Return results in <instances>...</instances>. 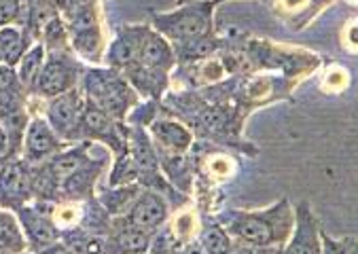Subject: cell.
I'll return each mask as SVG.
<instances>
[{
  "instance_id": "9",
  "label": "cell",
  "mask_w": 358,
  "mask_h": 254,
  "mask_svg": "<svg viewBox=\"0 0 358 254\" xmlns=\"http://www.w3.org/2000/svg\"><path fill=\"white\" fill-rule=\"evenodd\" d=\"M295 223L291 237L286 239L282 254H322V244H320V229L314 212L306 202L297 204L293 210Z\"/></svg>"
},
{
  "instance_id": "8",
  "label": "cell",
  "mask_w": 358,
  "mask_h": 254,
  "mask_svg": "<svg viewBox=\"0 0 358 254\" xmlns=\"http://www.w3.org/2000/svg\"><path fill=\"white\" fill-rule=\"evenodd\" d=\"M83 106H85V102H81L79 91L73 89L64 96L49 100L45 121L49 123V127L59 138H66V140L79 138V123H81Z\"/></svg>"
},
{
  "instance_id": "34",
  "label": "cell",
  "mask_w": 358,
  "mask_h": 254,
  "mask_svg": "<svg viewBox=\"0 0 358 254\" xmlns=\"http://www.w3.org/2000/svg\"><path fill=\"white\" fill-rule=\"evenodd\" d=\"M36 254H73V252H70L62 241H55V244H51L49 248H45V250H41Z\"/></svg>"
},
{
  "instance_id": "19",
  "label": "cell",
  "mask_w": 358,
  "mask_h": 254,
  "mask_svg": "<svg viewBox=\"0 0 358 254\" xmlns=\"http://www.w3.org/2000/svg\"><path fill=\"white\" fill-rule=\"evenodd\" d=\"M87 136V138H117V130L113 119L102 112L98 106L85 102L83 112H81V123H79V138Z\"/></svg>"
},
{
  "instance_id": "36",
  "label": "cell",
  "mask_w": 358,
  "mask_h": 254,
  "mask_svg": "<svg viewBox=\"0 0 358 254\" xmlns=\"http://www.w3.org/2000/svg\"><path fill=\"white\" fill-rule=\"evenodd\" d=\"M24 254H36V252H24Z\"/></svg>"
},
{
  "instance_id": "5",
  "label": "cell",
  "mask_w": 358,
  "mask_h": 254,
  "mask_svg": "<svg viewBox=\"0 0 358 254\" xmlns=\"http://www.w3.org/2000/svg\"><path fill=\"white\" fill-rule=\"evenodd\" d=\"M77 77H79V66L70 59L66 51L47 53L45 66L38 75L34 94L47 100H53L57 96H64L68 91L77 89Z\"/></svg>"
},
{
  "instance_id": "30",
  "label": "cell",
  "mask_w": 358,
  "mask_h": 254,
  "mask_svg": "<svg viewBox=\"0 0 358 254\" xmlns=\"http://www.w3.org/2000/svg\"><path fill=\"white\" fill-rule=\"evenodd\" d=\"M227 254H282V250L280 248H261V246H252V244L231 239Z\"/></svg>"
},
{
  "instance_id": "17",
  "label": "cell",
  "mask_w": 358,
  "mask_h": 254,
  "mask_svg": "<svg viewBox=\"0 0 358 254\" xmlns=\"http://www.w3.org/2000/svg\"><path fill=\"white\" fill-rule=\"evenodd\" d=\"M45 59H47V51L41 43H34L26 53L24 57L20 59V64L15 66V75H17V81H20V87L22 91L28 96V94H34V87H36V81H38V75L45 66Z\"/></svg>"
},
{
  "instance_id": "3",
  "label": "cell",
  "mask_w": 358,
  "mask_h": 254,
  "mask_svg": "<svg viewBox=\"0 0 358 254\" xmlns=\"http://www.w3.org/2000/svg\"><path fill=\"white\" fill-rule=\"evenodd\" d=\"M212 5H185L172 13L157 15L153 20L157 28L155 32L162 34L166 40H176V45L208 36L212 24Z\"/></svg>"
},
{
  "instance_id": "4",
  "label": "cell",
  "mask_w": 358,
  "mask_h": 254,
  "mask_svg": "<svg viewBox=\"0 0 358 254\" xmlns=\"http://www.w3.org/2000/svg\"><path fill=\"white\" fill-rule=\"evenodd\" d=\"M32 200V165L22 157H9L0 163V208L15 212Z\"/></svg>"
},
{
  "instance_id": "15",
  "label": "cell",
  "mask_w": 358,
  "mask_h": 254,
  "mask_svg": "<svg viewBox=\"0 0 358 254\" xmlns=\"http://www.w3.org/2000/svg\"><path fill=\"white\" fill-rule=\"evenodd\" d=\"M90 163H92V157L87 155V151L83 147H75V149H68V151H59L47 163H43V167L59 184Z\"/></svg>"
},
{
  "instance_id": "20",
  "label": "cell",
  "mask_w": 358,
  "mask_h": 254,
  "mask_svg": "<svg viewBox=\"0 0 358 254\" xmlns=\"http://www.w3.org/2000/svg\"><path fill=\"white\" fill-rule=\"evenodd\" d=\"M102 165H104L102 161H98V163L92 161L90 165H85L77 174H73L64 182H59V197H66V200H83V197H87L92 193L94 182H96Z\"/></svg>"
},
{
  "instance_id": "23",
  "label": "cell",
  "mask_w": 358,
  "mask_h": 254,
  "mask_svg": "<svg viewBox=\"0 0 358 254\" xmlns=\"http://www.w3.org/2000/svg\"><path fill=\"white\" fill-rule=\"evenodd\" d=\"M59 241L73 254H108V241L85 231H70Z\"/></svg>"
},
{
  "instance_id": "31",
  "label": "cell",
  "mask_w": 358,
  "mask_h": 254,
  "mask_svg": "<svg viewBox=\"0 0 358 254\" xmlns=\"http://www.w3.org/2000/svg\"><path fill=\"white\" fill-rule=\"evenodd\" d=\"M7 91H22V87H20L15 68H9V66H3V64H0V94H7Z\"/></svg>"
},
{
  "instance_id": "13",
  "label": "cell",
  "mask_w": 358,
  "mask_h": 254,
  "mask_svg": "<svg viewBox=\"0 0 358 254\" xmlns=\"http://www.w3.org/2000/svg\"><path fill=\"white\" fill-rule=\"evenodd\" d=\"M145 26H131L125 28L108 47L106 59L113 66V70H125L134 64H138V53H140V40L145 34Z\"/></svg>"
},
{
  "instance_id": "6",
  "label": "cell",
  "mask_w": 358,
  "mask_h": 254,
  "mask_svg": "<svg viewBox=\"0 0 358 254\" xmlns=\"http://www.w3.org/2000/svg\"><path fill=\"white\" fill-rule=\"evenodd\" d=\"M13 214H15L20 229L26 237L28 252H41V250H45L51 244L62 239L57 225L53 223V218L43 208L26 204L20 210H15Z\"/></svg>"
},
{
  "instance_id": "12",
  "label": "cell",
  "mask_w": 358,
  "mask_h": 254,
  "mask_svg": "<svg viewBox=\"0 0 358 254\" xmlns=\"http://www.w3.org/2000/svg\"><path fill=\"white\" fill-rule=\"evenodd\" d=\"M174 59H176V53L170 47V43L162 34H157L155 30L147 28L145 34H142V40H140V53H138L140 66H147V68H153V70L168 75Z\"/></svg>"
},
{
  "instance_id": "24",
  "label": "cell",
  "mask_w": 358,
  "mask_h": 254,
  "mask_svg": "<svg viewBox=\"0 0 358 254\" xmlns=\"http://www.w3.org/2000/svg\"><path fill=\"white\" fill-rule=\"evenodd\" d=\"M131 159L138 167V172H147V174H159V161L157 155L153 153V147L145 138L142 132H136L131 136V147H129Z\"/></svg>"
},
{
  "instance_id": "10",
  "label": "cell",
  "mask_w": 358,
  "mask_h": 254,
  "mask_svg": "<svg viewBox=\"0 0 358 254\" xmlns=\"http://www.w3.org/2000/svg\"><path fill=\"white\" fill-rule=\"evenodd\" d=\"M28 123H30V114L26 108V94L22 91L0 94V127H3V132L9 138L13 155L22 151V140Z\"/></svg>"
},
{
  "instance_id": "32",
  "label": "cell",
  "mask_w": 358,
  "mask_h": 254,
  "mask_svg": "<svg viewBox=\"0 0 358 254\" xmlns=\"http://www.w3.org/2000/svg\"><path fill=\"white\" fill-rule=\"evenodd\" d=\"M22 15V5L20 3H0V28L17 24Z\"/></svg>"
},
{
  "instance_id": "28",
  "label": "cell",
  "mask_w": 358,
  "mask_h": 254,
  "mask_svg": "<svg viewBox=\"0 0 358 254\" xmlns=\"http://www.w3.org/2000/svg\"><path fill=\"white\" fill-rule=\"evenodd\" d=\"M182 57L187 59H197V57H206L214 51V40L208 36H201V38H195V40H187V43H178V49H176Z\"/></svg>"
},
{
  "instance_id": "35",
  "label": "cell",
  "mask_w": 358,
  "mask_h": 254,
  "mask_svg": "<svg viewBox=\"0 0 358 254\" xmlns=\"http://www.w3.org/2000/svg\"><path fill=\"white\" fill-rule=\"evenodd\" d=\"M0 254H11V252H9V250H7V248L3 246V244H0Z\"/></svg>"
},
{
  "instance_id": "21",
  "label": "cell",
  "mask_w": 358,
  "mask_h": 254,
  "mask_svg": "<svg viewBox=\"0 0 358 254\" xmlns=\"http://www.w3.org/2000/svg\"><path fill=\"white\" fill-rule=\"evenodd\" d=\"M153 134L162 144H166L174 153L176 151L182 153L191 144L189 130H185V127L180 123H176V121H157V123H153Z\"/></svg>"
},
{
  "instance_id": "33",
  "label": "cell",
  "mask_w": 358,
  "mask_h": 254,
  "mask_svg": "<svg viewBox=\"0 0 358 254\" xmlns=\"http://www.w3.org/2000/svg\"><path fill=\"white\" fill-rule=\"evenodd\" d=\"M9 157H15V155H13V151H11V144H9L7 134L3 132V127H0V163L7 161Z\"/></svg>"
},
{
  "instance_id": "14",
  "label": "cell",
  "mask_w": 358,
  "mask_h": 254,
  "mask_svg": "<svg viewBox=\"0 0 358 254\" xmlns=\"http://www.w3.org/2000/svg\"><path fill=\"white\" fill-rule=\"evenodd\" d=\"M32 36L24 26H5L0 28V64L15 68L24 53L32 47Z\"/></svg>"
},
{
  "instance_id": "1",
  "label": "cell",
  "mask_w": 358,
  "mask_h": 254,
  "mask_svg": "<svg viewBox=\"0 0 358 254\" xmlns=\"http://www.w3.org/2000/svg\"><path fill=\"white\" fill-rule=\"evenodd\" d=\"M295 223L291 202L282 197L278 204L255 210V212H234L227 223V233L236 241L261 246V248H280L291 237Z\"/></svg>"
},
{
  "instance_id": "26",
  "label": "cell",
  "mask_w": 358,
  "mask_h": 254,
  "mask_svg": "<svg viewBox=\"0 0 358 254\" xmlns=\"http://www.w3.org/2000/svg\"><path fill=\"white\" fill-rule=\"evenodd\" d=\"M70 43H73L75 51L90 57V59H96L100 49H102V36H100V28H90V30H81V32H73L68 34Z\"/></svg>"
},
{
  "instance_id": "25",
  "label": "cell",
  "mask_w": 358,
  "mask_h": 254,
  "mask_svg": "<svg viewBox=\"0 0 358 254\" xmlns=\"http://www.w3.org/2000/svg\"><path fill=\"white\" fill-rule=\"evenodd\" d=\"M140 195V190L136 188V184H125V186H113L108 193H104L102 204L108 212H127L131 208V204L136 202V197Z\"/></svg>"
},
{
  "instance_id": "16",
  "label": "cell",
  "mask_w": 358,
  "mask_h": 254,
  "mask_svg": "<svg viewBox=\"0 0 358 254\" xmlns=\"http://www.w3.org/2000/svg\"><path fill=\"white\" fill-rule=\"evenodd\" d=\"M110 248L117 254H147V250L151 248V233L125 221L121 227L115 229L108 241V250Z\"/></svg>"
},
{
  "instance_id": "7",
  "label": "cell",
  "mask_w": 358,
  "mask_h": 254,
  "mask_svg": "<svg viewBox=\"0 0 358 254\" xmlns=\"http://www.w3.org/2000/svg\"><path fill=\"white\" fill-rule=\"evenodd\" d=\"M62 149V138L51 130L49 123L41 117L30 119L22 140V159L28 165H43Z\"/></svg>"
},
{
  "instance_id": "18",
  "label": "cell",
  "mask_w": 358,
  "mask_h": 254,
  "mask_svg": "<svg viewBox=\"0 0 358 254\" xmlns=\"http://www.w3.org/2000/svg\"><path fill=\"white\" fill-rule=\"evenodd\" d=\"M125 81L127 85L136 87L140 94L145 96H153V98H159L168 85V75L166 73H159V70H153V68H147V66H140V64H134V66L125 68Z\"/></svg>"
},
{
  "instance_id": "11",
  "label": "cell",
  "mask_w": 358,
  "mask_h": 254,
  "mask_svg": "<svg viewBox=\"0 0 358 254\" xmlns=\"http://www.w3.org/2000/svg\"><path fill=\"white\" fill-rule=\"evenodd\" d=\"M125 221L151 233L168 221V204L155 190H140V195L127 210Z\"/></svg>"
},
{
  "instance_id": "29",
  "label": "cell",
  "mask_w": 358,
  "mask_h": 254,
  "mask_svg": "<svg viewBox=\"0 0 358 254\" xmlns=\"http://www.w3.org/2000/svg\"><path fill=\"white\" fill-rule=\"evenodd\" d=\"M322 254H354V239H333L320 233Z\"/></svg>"
},
{
  "instance_id": "27",
  "label": "cell",
  "mask_w": 358,
  "mask_h": 254,
  "mask_svg": "<svg viewBox=\"0 0 358 254\" xmlns=\"http://www.w3.org/2000/svg\"><path fill=\"white\" fill-rule=\"evenodd\" d=\"M231 246V235L227 233V229L212 225L201 233V248L206 254H227Z\"/></svg>"
},
{
  "instance_id": "22",
  "label": "cell",
  "mask_w": 358,
  "mask_h": 254,
  "mask_svg": "<svg viewBox=\"0 0 358 254\" xmlns=\"http://www.w3.org/2000/svg\"><path fill=\"white\" fill-rule=\"evenodd\" d=\"M0 244H3L11 254L28 252L26 237L20 229V223L13 212L0 208Z\"/></svg>"
},
{
  "instance_id": "2",
  "label": "cell",
  "mask_w": 358,
  "mask_h": 254,
  "mask_svg": "<svg viewBox=\"0 0 358 254\" xmlns=\"http://www.w3.org/2000/svg\"><path fill=\"white\" fill-rule=\"evenodd\" d=\"M90 104L98 106L113 121L125 117L127 108L134 104V91L127 81L113 68L108 70H90L83 81Z\"/></svg>"
}]
</instances>
